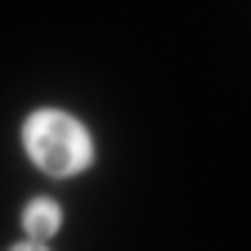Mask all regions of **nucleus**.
<instances>
[{"label": "nucleus", "instance_id": "7ed1b4c3", "mask_svg": "<svg viewBox=\"0 0 251 251\" xmlns=\"http://www.w3.org/2000/svg\"><path fill=\"white\" fill-rule=\"evenodd\" d=\"M14 251H45V242H23V247H14Z\"/></svg>", "mask_w": 251, "mask_h": 251}, {"label": "nucleus", "instance_id": "f257e3e1", "mask_svg": "<svg viewBox=\"0 0 251 251\" xmlns=\"http://www.w3.org/2000/svg\"><path fill=\"white\" fill-rule=\"evenodd\" d=\"M23 148L27 157L36 162L45 175L54 179H72L94 162V139L90 130L72 117V112H58V108H41L23 121Z\"/></svg>", "mask_w": 251, "mask_h": 251}, {"label": "nucleus", "instance_id": "f03ea898", "mask_svg": "<svg viewBox=\"0 0 251 251\" xmlns=\"http://www.w3.org/2000/svg\"><path fill=\"white\" fill-rule=\"evenodd\" d=\"M58 225H63V211H58V202H50V198L27 202V211H23L27 242H45V238H54V233H58Z\"/></svg>", "mask_w": 251, "mask_h": 251}]
</instances>
